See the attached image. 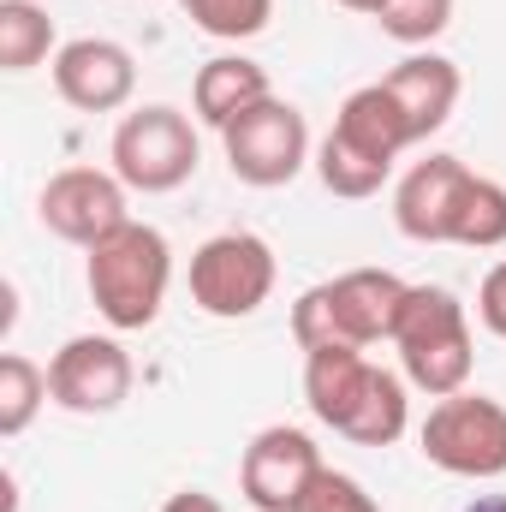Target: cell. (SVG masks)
<instances>
[{"mask_svg": "<svg viewBox=\"0 0 506 512\" xmlns=\"http://www.w3.org/2000/svg\"><path fill=\"white\" fill-rule=\"evenodd\" d=\"M131 352L114 334H78L48 358V399L72 417H108L131 399Z\"/></svg>", "mask_w": 506, "mask_h": 512, "instance_id": "obj_11", "label": "cell"}, {"mask_svg": "<svg viewBox=\"0 0 506 512\" xmlns=\"http://www.w3.org/2000/svg\"><path fill=\"white\" fill-rule=\"evenodd\" d=\"M465 512H506V495H477Z\"/></svg>", "mask_w": 506, "mask_h": 512, "instance_id": "obj_25", "label": "cell"}, {"mask_svg": "<svg viewBox=\"0 0 506 512\" xmlns=\"http://www.w3.org/2000/svg\"><path fill=\"white\" fill-rule=\"evenodd\" d=\"M36 215H42V227H48L54 239L90 251V245H102L108 233H120L131 221L126 179H120L114 167H108V173H102V167H60V173L42 185Z\"/></svg>", "mask_w": 506, "mask_h": 512, "instance_id": "obj_10", "label": "cell"}, {"mask_svg": "<svg viewBox=\"0 0 506 512\" xmlns=\"http://www.w3.org/2000/svg\"><path fill=\"white\" fill-rule=\"evenodd\" d=\"M316 477H322V447L292 423L262 429L239 459V489L256 512H292Z\"/></svg>", "mask_w": 506, "mask_h": 512, "instance_id": "obj_12", "label": "cell"}, {"mask_svg": "<svg viewBox=\"0 0 506 512\" xmlns=\"http://www.w3.org/2000/svg\"><path fill=\"white\" fill-rule=\"evenodd\" d=\"M334 6H346V12H370V18H376L387 0H334Z\"/></svg>", "mask_w": 506, "mask_h": 512, "instance_id": "obj_26", "label": "cell"}, {"mask_svg": "<svg viewBox=\"0 0 506 512\" xmlns=\"http://www.w3.org/2000/svg\"><path fill=\"white\" fill-rule=\"evenodd\" d=\"M465 185H471V167L459 155H423L393 191L399 233L411 245H453V215L465 203Z\"/></svg>", "mask_w": 506, "mask_h": 512, "instance_id": "obj_14", "label": "cell"}, {"mask_svg": "<svg viewBox=\"0 0 506 512\" xmlns=\"http://www.w3.org/2000/svg\"><path fill=\"white\" fill-rule=\"evenodd\" d=\"M274 90H268V72L245 60V54H215L203 72H197V84H191V108H197V120L215 131H227L245 108L256 102H268Z\"/></svg>", "mask_w": 506, "mask_h": 512, "instance_id": "obj_16", "label": "cell"}, {"mask_svg": "<svg viewBox=\"0 0 506 512\" xmlns=\"http://www.w3.org/2000/svg\"><path fill=\"white\" fill-rule=\"evenodd\" d=\"M54 48V18L36 0H0V66L6 72H36Z\"/></svg>", "mask_w": 506, "mask_h": 512, "instance_id": "obj_17", "label": "cell"}, {"mask_svg": "<svg viewBox=\"0 0 506 512\" xmlns=\"http://www.w3.org/2000/svg\"><path fill=\"white\" fill-rule=\"evenodd\" d=\"M292 512H381L376 507V495L358 483V477H346V471H328L322 465V477L304 489V501Z\"/></svg>", "mask_w": 506, "mask_h": 512, "instance_id": "obj_22", "label": "cell"}, {"mask_svg": "<svg viewBox=\"0 0 506 512\" xmlns=\"http://www.w3.org/2000/svg\"><path fill=\"white\" fill-rule=\"evenodd\" d=\"M393 352L405 382L429 399H447L471 382V316L447 286H411L399 328H393Z\"/></svg>", "mask_w": 506, "mask_h": 512, "instance_id": "obj_5", "label": "cell"}, {"mask_svg": "<svg viewBox=\"0 0 506 512\" xmlns=\"http://www.w3.org/2000/svg\"><path fill=\"white\" fill-rule=\"evenodd\" d=\"M161 512H227V507H221L215 495H203V489H179V495H173Z\"/></svg>", "mask_w": 506, "mask_h": 512, "instance_id": "obj_24", "label": "cell"}, {"mask_svg": "<svg viewBox=\"0 0 506 512\" xmlns=\"http://www.w3.org/2000/svg\"><path fill=\"white\" fill-rule=\"evenodd\" d=\"M108 161H114V173L126 179V191L161 197V191H179V185L197 173L203 143H197L191 114H179V108H167V102H149V108H131L126 120L114 126Z\"/></svg>", "mask_w": 506, "mask_h": 512, "instance_id": "obj_7", "label": "cell"}, {"mask_svg": "<svg viewBox=\"0 0 506 512\" xmlns=\"http://www.w3.org/2000/svg\"><path fill=\"white\" fill-rule=\"evenodd\" d=\"M387 90H393V102L405 108V120H411V137L417 143H429L435 131L453 120V108H459V90H465V78H459V66L447 60V54H405L387 78H381Z\"/></svg>", "mask_w": 506, "mask_h": 512, "instance_id": "obj_15", "label": "cell"}, {"mask_svg": "<svg viewBox=\"0 0 506 512\" xmlns=\"http://www.w3.org/2000/svg\"><path fill=\"white\" fill-rule=\"evenodd\" d=\"M453 245H465V251H501L506 245V185L501 179L471 173L465 203L453 215Z\"/></svg>", "mask_w": 506, "mask_h": 512, "instance_id": "obj_18", "label": "cell"}, {"mask_svg": "<svg viewBox=\"0 0 506 512\" xmlns=\"http://www.w3.org/2000/svg\"><path fill=\"white\" fill-rule=\"evenodd\" d=\"M84 286L102 310V322L114 334H137L161 316L167 286H173V245L161 227L126 221L120 233H108L102 245H90L84 262Z\"/></svg>", "mask_w": 506, "mask_h": 512, "instance_id": "obj_4", "label": "cell"}, {"mask_svg": "<svg viewBox=\"0 0 506 512\" xmlns=\"http://www.w3.org/2000/svg\"><path fill=\"white\" fill-rule=\"evenodd\" d=\"M304 399L316 423L358 447H393L411 423V399L393 370L370 364L358 346H316L304 352Z\"/></svg>", "mask_w": 506, "mask_h": 512, "instance_id": "obj_1", "label": "cell"}, {"mask_svg": "<svg viewBox=\"0 0 506 512\" xmlns=\"http://www.w3.org/2000/svg\"><path fill=\"white\" fill-rule=\"evenodd\" d=\"M274 292V251L256 233H215L191 251V304L215 322H245Z\"/></svg>", "mask_w": 506, "mask_h": 512, "instance_id": "obj_8", "label": "cell"}, {"mask_svg": "<svg viewBox=\"0 0 506 512\" xmlns=\"http://www.w3.org/2000/svg\"><path fill=\"white\" fill-rule=\"evenodd\" d=\"M179 12L215 42H251V36L268 30L274 0H179Z\"/></svg>", "mask_w": 506, "mask_h": 512, "instance_id": "obj_20", "label": "cell"}, {"mask_svg": "<svg viewBox=\"0 0 506 512\" xmlns=\"http://www.w3.org/2000/svg\"><path fill=\"white\" fill-rule=\"evenodd\" d=\"M48 405V370L30 364L24 352H6L0 358V435H24L36 423V411Z\"/></svg>", "mask_w": 506, "mask_h": 512, "instance_id": "obj_19", "label": "cell"}, {"mask_svg": "<svg viewBox=\"0 0 506 512\" xmlns=\"http://www.w3.org/2000/svg\"><path fill=\"white\" fill-rule=\"evenodd\" d=\"M54 90L78 114H114V108H126L131 90H137V60H131L126 42L78 36V42H66L54 54Z\"/></svg>", "mask_w": 506, "mask_h": 512, "instance_id": "obj_13", "label": "cell"}, {"mask_svg": "<svg viewBox=\"0 0 506 512\" xmlns=\"http://www.w3.org/2000/svg\"><path fill=\"white\" fill-rule=\"evenodd\" d=\"M411 143H417V137H411L405 108L393 102V90H387V84H364V90H352V96L340 102L334 131L322 137V149H316V179H322L334 197L364 203V197H376L381 185H387L393 161H399Z\"/></svg>", "mask_w": 506, "mask_h": 512, "instance_id": "obj_2", "label": "cell"}, {"mask_svg": "<svg viewBox=\"0 0 506 512\" xmlns=\"http://www.w3.org/2000/svg\"><path fill=\"white\" fill-rule=\"evenodd\" d=\"M417 441H423V459L447 477H471V483L506 477V405L489 393L459 387V393L435 399Z\"/></svg>", "mask_w": 506, "mask_h": 512, "instance_id": "obj_6", "label": "cell"}, {"mask_svg": "<svg viewBox=\"0 0 506 512\" xmlns=\"http://www.w3.org/2000/svg\"><path fill=\"white\" fill-rule=\"evenodd\" d=\"M376 24L393 36V42L423 48V42H435V36L453 24V0H387V6L376 12Z\"/></svg>", "mask_w": 506, "mask_h": 512, "instance_id": "obj_21", "label": "cell"}, {"mask_svg": "<svg viewBox=\"0 0 506 512\" xmlns=\"http://www.w3.org/2000/svg\"><path fill=\"white\" fill-rule=\"evenodd\" d=\"M477 316H483L489 334L506 340V262H495V268L483 274V286H477Z\"/></svg>", "mask_w": 506, "mask_h": 512, "instance_id": "obj_23", "label": "cell"}, {"mask_svg": "<svg viewBox=\"0 0 506 512\" xmlns=\"http://www.w3.org/2000/svg\"><path fill=\"white\" fill-rule=\"evenodd\" d=\"M221 149H227V167L239 185H256V191H274V185H292L310 161V126L292 102L268 96L245 108L233 126L221 131Z\"/></svg>", "mask_w": 506, "mask_h": 512, "instance_id": "obj_9", "label": "cell"}, {"mask_svg": "<svg viewBox=\"0 0 506 512\" xmlns=\"http://www.w3.org/2000/svg\"><path fill=\"white\" fill-rule=\"evenodd\" d=\"M405 280L393 268H346L310 292H298L292 304V340L298 352H316V346H393V328H399V310H405Z\"/></svg>", "mask_w": 506, "mask_h": 512, "instance_id": "obj_3", "label": "cell"}]
</instances>
